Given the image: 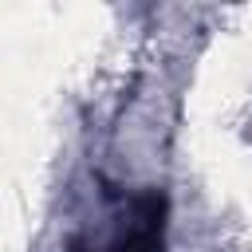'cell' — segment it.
Instances as JSON below:
<instances>
[{
	"instance_id": "obj_1",
	"label": "cell",
	"mask_w": 252,
	"mask_h": 252,
	"mask_svg": "<svg viewBox=\"0 0 252 252\" xmlns=\"http://www.w3.org/2000/svg\"><path fill=\"white\" fill-rule=\"evenodd\" d=\"M161 228H165V197L161 193H142L130 205V217L122 220V236L114 252H158L161 248Z\"/></svg>"
}]
</instances>
